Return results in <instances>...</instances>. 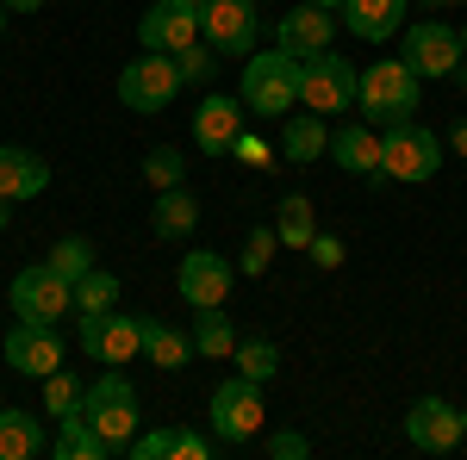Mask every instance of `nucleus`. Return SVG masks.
<instances>
[{
    "label": "nucleus",
    "instance_id": "39448f33",
    "mask_svg": "<svg viewBox=\"0 0 467 460\" xmlns=\"http://www.w3.org/2000/svg\"><path fill=\"white\" fill-rule=\"evenodd\" d=\"M356 87H361L356 63L337 56V50H318V56H306V69H299V107L318 112V118H337V112L356 107Z\"/></svg>",
    "mask_w": 467,
    "mask_h": 460
},
{
    "label": "nucleus",
    "instance_id": "2f4dec72",
    "mask_svg": "<svg viewBox=\"0 0 467 460\" xmlns=\"http://www.w3.org/2000/svg\"><path fill=\"white\" fill-rule=\"evenodd\" d=\"M144 180L162 193V187H187V156H181L175 143H162V149H150L144 156Z\"/></svg>",
    "mask_w": 467,
    "mask_h": 460
},
{
    "label": "nucleus",
    "instance_id": "393cba45",
    "mask_svg": "<svg viewBox=\"0 0 467 460\" xmlns=\"http://www.w3.org/2000/svg\"><path fill=\"white\" fill-rule=\"evenodd\" d=\"M144 354H150V367H162V373H181V367L193 361V336L169 330L162 318H144Z\"/></svg>",
    "mask_w": 467,
    "mask_h": 460
},
{
    "label": "nucleus",
    "instance_id": "a878e982",
    "mask_svg": "<svg viewBox=\"0 0 467 460\" xmlns=\"http://www.w3.org/2000/svg\"><path fill=\"white\" fill-rule=\"evenodd\" d=\"M237 330H231V318H224V305H206L200 318H193V354H206V361H231L237 354Z\"/></svg>",
    "mask_w": 467,
    "mask_h": 460
},
{
    "label": "nucleus",
    "instance_id": "c03bdc74",
    "mask_svg": "<svg viewBox=\"0 0 467 460\" xmlns=\"http://www.w3.org/2000/svg\"><path fill=\"white\" fill-rule=\"evenodd\" d=\"M312 6H330V13H337V6H343V0H312Z\"/></svg>",
    "mask_w": 467,
    "mask_h": 460
},
{
    "label": "nucleus",
    "instance_id": "4468645a",
    "mask_svg": "<svg viewBox=\"0 0 467 460\" xmlns=\"http://www.w3.org/2000/svg\"><path fill=\"white\" fill-rule=\"evenodd\" d=\"M200 6H187V0H156L144 19H138V44L144 50H162V56H181L187 44H200Z\"/></svg>",
    "mask_w": 467,
    "mask_h": 460
},
{
    "label": "nucleus",
    "instance_id": "f257e3e1",
    "mask_svg": "<svg viewBox=\"0 0 467 460\" xmlns=\"http://www.w3.org/2000/svg\"><path fill=\"white\" fill-rule=\"evenodd\" d=\"M299 56H287L281 44L275 50H250V63L237 75V100L255 112V118H287L299 107Z\"/></svg>",
    "mask_w": 467,
    "mask_h": 460
},
{
    "label": "nucleus",
    "instance_id": "c756f323",
    "mask_svg": "<svg viewBox=\"0 0 467 460\" xmlns=\"http://www.w3.org/2000/svg\"><path fill=\"white\" fill-rule=\"evenodd\" d=\"M275 255H281V230L255 224L250 237H244V255H237V274H268V268H275Z\"/></svg>",
    "mask_w": 467,
    "mask_h": 460
},
{
    "label": "nucleus",
    "instance_id": "de8ad7c7",
    "mask_svg": "<svg viewBox=\"0 0 467 460\" xmlns=\"http://www.w3.org/2000/svg\"><path fill=\"white\" fill-rule=\"evenodd\" d=\"M255 6H268V0H255Z\"/></svg>",
    "mask_w": 467,
    "mask_h": 460
},
{
    "label": "nucleus",
    "instance_id": "a211bd4d",
    "mask_svg": "<svg viewBox=\"0 0 467 460\" xmlns=\"http://www.w3.org/2000/svg\"><path fill=\"white\" fill-rule=\"evenodd\" d=\"M330 37H337V19H330V6H293V13H281L275 19V44L287 50V56H318V50H330Z\"/></svg>",
    "mask_w": 467,
    "mask_h": 460
},
{
    "label": "nucleus",
    "instance_id": "c85d7f7f",
    "mask_svg": "<svg viewBox=\"0 0 467 460\" xmlns=\"http://www.w3.org/2000/svg\"><path fill=\"white\" fill-rule=\"evenodd\" d=\"M112 305H119V274L88 268V274L75 281V312H112Z\"/></svg>",
    "mask_w": 467,
    "mask_h": 460
},
{
    "label": "nucleus",
    "instance_id": "f704fd0d",
    "mask_svg": "<svg viewBox=\"0 0 467 460\" xmlns=\"http://www.w3.org/2000/svg\"><path fill=\"white\" fill-rule=\"evenodd\" d=\"M50 261H57L69 281H81V274L94 268V243H88V237H63V243L50 249Z\"/></svg>",
    "mask_w": 467,
    "mask_h": 460
},
{
    "label": "nucleus",
    "instance_id": "7c9ffc66",
    "mask_svg": "<svg viewBox=\"0 0 467 460\" xmlns=\"http://www.w3.org/2000/svg\"><path fill=\"white\" fill-rule=\"evenodd\" d=\"M81 404H88V386H81L75 373H63V367H57V373L44 380V411H50V417H75Z\"/></svg>",
    "mask_w": 467,
    "mask_h": 460
},
{
    "label": "nucleus",
    "instance_id": "473e14b6",
    "mask_svg": "<svg viewBox=\"0 0 467 460\" xmlns=\"http://www.w3.org/2000/svg\"><path fill=\"white\" fill-rule=\"evenodd\" d=\"M175 69H181V87H213V75H218V50L200 37V44H187L175 56Z\"/></svg>",
    "mask_w": 467,
    "mask_h": 460
},
{
    "label": "nucleus",
    "instance_id": "72a5a7b5",
    "mask_svg": "<svg viewBox=\"0 0 467 460\" xmlns=\"http://www.w3.org/2000/svg\"><path fill=\"white\" fill-rule=\"evenodd\" d=\"M175 442H181V429H138L125 455L131 460H175Z\"/></svg>",
    "mask_w": 467,
    "mask_h": 460
},
{
    "label": "nucleus",
    "instance_id": "f8f14e48",
    "mask_svg": "<svg viewBox=\"0 0 467 460\" xmlns=\"http://www.w3.org/2000/svg\"><path fill=\"white\" fill-rule=\"evenodd\" d=\"M405 442L418 455H455L467 442V411H455L449 398H418L405 411Z\"/></svg>",
    "mask_w": 467,
    "mask_h": 460
},
{
    "label": "nucleus",
    "instance_id": "2eb2a0df",
    "mask_svg": "<svg viewBox=\"0 0 467 460\" xmlns=\"http://www.w3.org/2000/svg\"><path fill=\"white\" fill-rule=\"evenodd\" d=\"M244 100H237V94H206V100H200V112H193V149H200V156H231V143L244 138Z\"/></svg>",
    "mask_w": 467,
    "mask_h": 460
},
{
    "label": "nucleus",
    "instance_id": "37998d69",
    "mask_svg": "<svg viewBox=\"0 0 467 460\" xmlns=\"http://www.w3.org/2000/svg\"><path fill=\"white\" fill-rule=\"evenodd\" d=\"M0 37H6V0H0Z\"/></svg>",
    "mask_w": 467,
    "mask_h": 460
},
{
    "label": "nucleus",
    "instance_id": "58836bf2",
    "mask_svg": "<svg viewBox=\"0 0 467 460\" xmlns=\"http://www.w3.org/2000/svg\"><path fill=\"white\" fill-rule=\"evenodd\" d=\"M231 156H237V162H262L268 149H262V138H250V131H244V138L231 143Z\"/></svg>",
    "mask_w": 467,
    "mask_h": 460
},
{
    "label": "nucleus",
    "instance_id": "0eeeda50",
    "mask_svg": "<svg viewBox=\"0 0 467 460\" xmlns=\"http://www.w3.org/2000/svg\"><path fill=\"white\" fill-rule=\"evenodd\" d=\"M181 94V69L175 56H162V50H144V56H131L125 69H119V107L125 112H169Z\"/></svg>",
    "mask_w": 467,
    "mask_h": 460
},
{
    "label": "nucleus",
    "instance_id": "cd10ccee",
    "mask_svg": "<svg viewBox=\"0 0 467 460\" xmlns=\"http://www.w3.org/2000/svg\"><path fill=\"white\" fill-rule=\"evenodd\" d=\"M275 230H281V249H306L312 237H318V224H312V199H306V193H287Z\"/></svg>",
    "mask_w": 467,
    "mask_h": 460
},
{
    "label": "nucleus",
    "instance_id": "49530a36",
    "mask_svg": "<svg viewBox=\"0 0 467 460\" xmlns=\"http://www.w3.org/2000/svg\"><path fill=\"white\" fill-rule=\"evenodd\" d=\"M187 6H206V0H187Z\"/></svg>",
    "mask_w": 467,
    "mask_h": 460
},
{
    "label": "nucleus",
    "instance_id": "6ab92c4d",
    "mask_svg": "<svg viewBox=\"0 0 467 460\" xmlns=\"http://www.w3.org/2000/svg\"><path fill=\"white\" fill-rule=\"evenodd\" d=\"M337 13H343L337 26H343L349 37H361V44H387V37L405 32V13H411V0H343Z\"/></svg>",
    "mask_w": 467,
    "mask_h": 460
},
{
    "label": "nucleus",
    "instance_id": "a18cd8bd",
    "mask_svg": "<svg viewBox=\"0 0 467 460\" xmlns=\"http://www.w3.org/2000/svg\"><path fill=\"white\" fill-rule=\"evenodd\" d=\"M462 56H467V26H462Z\"/></svg>",
    "mask_w": 467,
    "mask_h": 460
},
{
    "label": "nucleus",
    "instance_id": "c9c22d12",
    "mask_svg": "<svg viewBox=\"0 0 467 460\" xmlns=\"http://www.w3.org/2000/svg\"><path fill=\"white\" fill-rule=\"evenodd\" d=\"M306 455H312V442L299 429H268V460H306Z\"/></svg>",
    "mask_w": 467,
    "mask_h": 460
},
{
    "label": "nucleus",
    "instance_id": "b1692460",
    "mask_svg": "<svg viewBox=\"0 0 467 460\" xmlns=\"http://www.w3.org/2000/svg\"><path fill=\"white\" fill-rule=\"evenodd\" d=\"M50 448V435L37 424L32 411H13V404H0V460H32Z\"/></svg>",
    "mask_w": 467,
    "mask_h": 460
},
{
    "label": "nucleus",
    "instance_id": "ea45409f",
    "mask_svg": "<svg viewBox=\"0 0 467 460\" xmlns=\"http://www.w3.org/2000/svg\"><path fill=\"white\" fill-rule=\"evenodd\" d=\"M449 149H455V156H467V118H455V125H449Z\"/></svg>",
    "mask_w": 467,
    "mask_h": 460
},
{
    "label": "nucleus",
    "instance_id": "412c9836",
    "mask_svg": "<svg viewBox=\"0 0 467 460\" xmlns=\"http://www.w3.org/2000/svg\"><path fill=\"white\" fill-rule=\"evenodd\" d=\"M193 224H200V199H193L187 187H162V193H156V212H150V230H156L162 243H187Z\"/></svg>",
    "mask_w": 467,
    "mask_h": 460
},
{
    "label": "nucleus",
    "instance_id": "5701e85b",
    "mask_svg": "<svg viewBox=\"0 0 467 460\" xmlns=\"http://www.w3.org/2000/svg\"><path fill=\"white\" fill-rule=\"evenodd\" d=\"M281 156H287L293 169H312L318 156H330V131H324L318 112H299V118L281 125Z\"/></svg>",
    "mask_w": 467,
    "mask_h": 460
},
{
    "label": "nucleus",
    "instance_id": "f3484780",
    "mask_svg": "<svg viewBox=\"0 0 467 460\" xmlns=\"http://www.w3.org/2000/svg\"><path fill=\"white\" fill-rule=\"evenodd\" d=\"M330 156H337V169H349L361 175L368 187H387V169H380V131L368 125V118H349V125H337L330 131Z\"/></svg>",
    "mask_w": 467,
    "mask_h": 460
},
{
    "label": "nucleus",
    "instance_id": "9d476101",
    "mask_svg": "<svg viewBox=\"0 0 467 460\" xmlns=\"http://www.w3.org/2000/svg\"><path fill=\"white\" fill-rule=\"evenodd\" d=\"M405 63L424 75V81H449V75L462 69V26H449V19H418V26H405Z\"/></svg>",
    "mask_w": 467,
    "mask_h": 460
},
{
    "label": "nucleus",
    "instance_id": "e433bc0d",
    "mask_svg": "<svg viewBox=\"0 0 467 460\" xmlns=\"http://www.w3.org/2000/svg\"><path fill=\"white\" fill-rule=\"evenodd\" d=\"M213 448H218V435H200V429H181L175 460H213Z\"/></svg>",
    "mask_w": 467,
    "mask_h": 460
},
{
    "label": "nucleus",
    "instance_id": "4be33fe9",
    "mask_svg": "<svg viewBox=\"0 0 467 460\" xmlns=\"http://www.w3.org/2000/svg\"><path fill=\"white\" fill-rule=\"evenodd\" d=\"M50 455H57V460H112V442L88 424V411H75V417H57Z\"/></svg>",
    "mask_w": 467,
    "mask_h": 460
},
{
    "label": "nucleus",
    "instance_id": "a19ab883",
    "mask_svg": "<svg viewBox=\"0 0 467 460\" xmlns=\"http://www.w3.org/2000/svg\"><path fill=\"white\" fill-rule=\"evenodd\" d=\"M44 0H6V13H37Z\"/></svg>",
    "mask_w": 467,
    "mask_h": 460
},
{
    "label": "nucleus",
    "instance_id": "423d86ee",
    "mask_svg": "<svg viewBox=\"0 0 467 460\" xmlns=\"http://www.w3.org/2000/svg\"><path fill=\"white\" fill-rule=\"evenodd\" d=\"M206 424H213L218 448H244V442H255L262 435V424H268V411H262V386L255 380H218L213 404H206Z\"/></svg>",
    "mask_w": 467,
    "mask_h": 460
},
{
    "label": "nucleus",
    "instance_id": "aec40b11",
    "mask_svg": "<svg viewBox=\"0 0 467 460\" xmlns=\"http://www.w3.org/2000/svg\"><path fill=\"white\" fill-rule=\"evenodd\" d=\"M50 187V162L37 149H19V143H0V199H37Z\"/></svg>",
    "mask_w": 467,
    "mask_h": 460
},
{
    "label": "nucleus",
    "instance_id": "20e7f679",
    "mask_svg": "<svg viewBox=\"0 0 467 460\" xmlns=\"http://www.w3.org/2000/svg\"><path fill=\"white\" fill-rule=\"evenodd\" d=\"M380 169L393 180L424 187V180H436V169H442V138L424 131L418 118H393V125H380Z\"/></svg>",
    "mask_w": 467,
    "mask_h": 460
},
{
    "label": "nucleus",
    "instance_id": "1a4fd4ad",
    "mask_svg": "<svg viewBox=\"0 0 467 460\" xmlns=\"http://www.w3.org/2000/svg\"><path fill=\"white\" fill-rule=\"evenodd\" d=\"M75 336H81L88 361H107V367H125L131 354H144V318H119V305L112 312H75Z\"/></svg>",
    "mask_w": 467,
    "mask_h": 460
},
{
    "label": "nucleus",
    "instance_id": "bb28decb",
    "mask_svg": "<svg viewBox=\"0 0 467 460\" xmlns=\"http://www.w3.org/2000/svg\"><path fill=\"white\" fill-rule=\"evenodd\" d=\"M231 361H237V373H244V380H255V386H268V380L281 373V349H275L268 336H244Z\"/></svg>",
    "mask_w": 467,
    "mask_h": 460
},
{
    "label": "nucleus",
    "instance_id": "ddd939ff",
    "mask_svg": "<svg viewBox=\"0 0 467 460\" xmlns=\"http://www.w3.org/2000/svg\"><path fill=\"white\" fill-rule=\"evenodd\" d=\"M231 286H237V261H224V255H213V249H193V255L175 268V292L193 305V312L224 305V299H231Z\"/></svg>",
    "mask_w": 467,
    "mask_h": 460
},
{
    "label": "nucleus",
    "instance_id": "dca6fc26",
    "mask_svg": "<svg viewBox=\"0 0 467 460\" xmlns=\"http://www.w3.org/2000/svg\"><path fill=\"white\" fill-rule=\"evenodd\" d=\"M6 367L13 373H32V380H50L63 367V342H57V323H13L6 330Z\"/></svg>",
    "mask_w": 467,
    "mask_h": 460
},
{
    "label": "nucleus",
    "instance_id": "9b49d317",
    "mask_svg": "<svg viewBox=\"0 0 467 460\" xmlns=\"http://www.w3.org/2000/svg\"><path fill=\"white\" fill-rule=\"evenodd\" d=\"M200 32L218 56H250L262 37V6L255 0H206L200 6Z\"/></svg>",
    "mask_w": 467,
    "mask_h": 460
},
{
    "label": "nucleus",
    "instance_id": "79ce46f5",
    "mask_svg": "<svg viewBox=\"0 0 467 460\" xmlns=\"http://www.w3.org/2000/svg\"><path fill=\"white\" fill-rule=\"evenodd\" d=\"M6 224H13V199H0V230H6Z\"/></svg>",
    "mask_w": 467,
    "mask_h": 460
},
{
    "label": "nucleus",
    "instance_id": "f03ea898",
    "mask_svg": "<svg viewBox=\"0 0 467 460\" xmlns=\"http://www.w3.org/2000/svg\"><path fill=\"white\" fill-rule=\"evenodd\" d=\"M418 87L424 75L411 69L405 56H380L361 69V87H356V112L368 125H393V118H418Z\"/></svg>",
    "mask_w": 467,
    "mask_h": 460
},
{
    "label": "nucleus",
    "instance_id": "6e6552de",
    "mask_svg": "<svg viewBox=\"0 0 467 460\" xmlns=\"http://www.w3.org/2000/svg\"><path fill=\"white\" fill-rule=\"evenodd\" d=\"M81 411H88V424L112 442V455L131 448V435H138V386H131L119 367H107V373L88 386V404H81Z\"/></svg>",
    "mask_w": 467,
    "mask_h": 460
},
{
    "label": "nucleus",
    "instance_id": "7ed1b4c3",
    "mask_svg": "<svg viewBox=\"0 0 467 460\" xmlns=\"http://www.w3.org/2000/svg\"><path fill=\"white\" fill-rule=\"evenodd\" d=\"M6 299H13V318H26V323H63L75 312V281L57 268V261H32V268H19V274H13Z\"/></svg>",
    "mask_w": 467,
    "mask_h": 460
},
{
    "label": "nucleus",
    "instance_id": "4c0bfd02",
    "mask_svg": "<svg viewBox=\"0 0 467 460\" xmlns=\"http://www.w3.org/2000/svg\"><path fill=\"white\" fill-rule=\"evenodd\" d=\"M306 255H312V261H318V268H343V255H349V249H343V237H312V243H306Z\"/></svg>",
    "mask_w": 467,
    "mask_h": 460
}]
</instances>
